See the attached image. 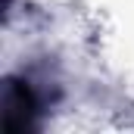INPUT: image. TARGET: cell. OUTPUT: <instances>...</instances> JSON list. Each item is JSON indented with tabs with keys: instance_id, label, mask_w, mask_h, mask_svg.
<instances>
[{
	"instance_id": "obj_1",
	"label": "cell",
	"mask_w": 134,
	"mask_h": 134,
	"mask_svg": "<svg viewBox=\"0 0 134 134\" xmlns=\"http://www.w3.org/2000/svg\"><path fill=\"white\" fill-rule=\"evenodd\" d=\"M31 119H34V97L28 84L6 81V87H3V131L19 134L31 125Z\"/></svg>"
}]
</instances>
